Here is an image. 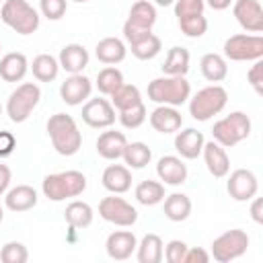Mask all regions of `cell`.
<instances>
[{
	"mask_svg": "<svg viewBox=\"0 0 263 263\" xmlns=\"http://www.w3.org/2000/svg\"><path fill=\"white\" fill-rule=\"evenodd\" d=\"M47 134L51 140V146L62 156H74L82 146V134L68 113H53L47 119Z\"/></svg>",
	"mask_w": 263,
	"mask_h": 263,
	"instance_id": "6da1fadb",
	"label": "cell"
},
{
	"mask_svg": "<svg viewBox=\"0 0 263 263\" xmlns=\"http://www.w3.org/2000/svg\"><path fill=\"white\" fill-rule=\"evenodd\" d=\"M191 97V84L185 76H162L148 84V99L156 105L179 107Z\"/></svg>",
	"mask_w": 263,
	"mask_h": 263,
	"instance_id": "7a4b0ae2",
	"label": "cell"
},
{
	"mask_svg": "<svg viewBox=\"0 0 263 263\" xmlns=\"http://www.w3.org/2000/svg\"><path fill=\"white\" fill-rule=\"evenodd\" d=\"M84 189H86V177L80 171L51 173L41 183L43 195L51 201H64L70 197H78Z\"/></svg>",
	"mask_w": 263,
	"mask_h": 263,
	"instance_id": "3957f363",
	"label": "cell"
},
{
	"mask_svg": "<svg viewBox=\"0 0 263 263\" xmlns=\"http://www.w3.org/2000/svg\"><path fill=\"white\" fill-rule=\"evenodd\" d=\"M0 18L18 35H31L39 29V12L27 0H4Z\"/></svg>",
	"mask_w": 263,
	"mask_h": 263,
	"instance_id": "277c9868",
	"label": "cell"
},
{
	"mask_svg": "<svg viewBox=\"0 0 263 263\" xmlns=\"http://www.w3.org/2000/svg\"><path fill=\"white\" fill-rule=\"evenodd\" d=\"M228 103V92L220 84H210L189 97V115L195 121H208L218 115Z\"/></svg>",
	"mask_w": 263,
	"mask_h": 263,
	"instance_id": "5b68a950",
	"label": "cell"
},
{
	"mask_svg": "<svg viewBox=\"0 0 263 263\" xmlns=\"http://www.w3.org/2000/svg\"><path fill=\"white\" fill-rule=\"evenodd\" d=\"M214 142L224 148H232L251 136V119L242 111H232L230 115L218 119L212 127Z\"/></svg>",
	"mask_w": 263,
	"mask_h": 263,
	"instance_id": "8992f818",
	"label": "cell"
},
{
	"mask_svg": "<svg viewBox=\"0 0 263 263\" xmlns=\"http://www.w3.org/2000/svg\"><path fill=\"white\" fill-rule=\"evenodd\" d=\"M41 101V88L35 82H23L18 84L6 103V115L12 123H23L29 119V115L33 113V109L39 105Z\"/></svg>",
	"mask_w": 263,
	"mask_h": 263,
	"instance_id": "52a82bcc",
	"label": "cell"
},
{
	"mask_svg": "<svg viewBox=\"0 0 263 263\" xmlns=\"http://www.w3.org/2000/svg\"><path fill=\"white\" fill-rule=\"evenodd\" d=\"M156 8L148 0H138L129 8V16L123 23V39L127 43H134L136 39L152 33V27L156 23Z\"/></svg>",
	"mask_w": 263,
	"mask_h": 263,
	"instance_id": "ba28073f",
	"label": "cell"
},
{
	"mask_svg": "<svg viewBox=\"0 0 263 263\" xmlns=\"http://www.w3.org/2000/svg\"><path fill=\"white\" fill-rule=\"evenodd\" d=\"M224 58L232 62H255L263 58V37L259 33L230 35L224 41Z\"/></svg>",
	"mask_w": 263,
	"mask_h": 263,
	"instance_id": "9c48e42d",
	"label": "cell"
},
{
	"mask_svg": "<svg viewBox=\"0 0 263 263\" xmlns=\"http://www.w3.org/2000/svg\"><path fill=\"white\" fill-rule=\"evenodd\" d=\"M247 249H249V234L240 228H232L222 232L218 238H214L210 257H214L218 263H230L242 257Z\"/></svg>",
	"mask_w": 263,
	"mask_h": 263,
	"instance_id": "30bf717a",
	"label": "cell"
},
{
	"mask_svg": "<svg viewBox=\"0 0 263 263\" xmlns=\"http://www.w3.org/2000/svg\"><path fill=\"white\" fill-rule=\"evenodd\" d=\"M99 216L105 222H111V224L121 226V228L134 226L138 222V210L132 203H127L123 197H117V193L101 199V203H99Z\"/></svg>",
	"mask_w": 263,
	"mask_h": 263,
	"instance_id": "8fae6325",
	"label": "cell"
},
{
	"mask_svg": "<svg viewBox=\"0 0 263 263\" xmlns=\"http://www.w3.org/2000/svg\"><path fill=\"white\" fill-rule=\"evenodd\" d=\"M82 121L95 129L111 127L115 123V109L107 99H88L82 105Z\"/></svg>",
	"mask_w": 263,
	"mask_h": 263,
	"instance_id": "7c38bea8",
	"label": "cell"
},
{
	"mask_svg": "<svg viewBox=\"0 0 263 263\" xmlns=\"http://www.w3.org/2000/svg\"><path fill=\"white\" fill-rule=\"evenodd\" d=\"M226 191L234 201H249L259 191V181L253 171L249 168H236L230 173L226 181Z\"/></svg>",
	"mask_w": 263,
	"mask_h": 263,
	"instance_id": "4fadbf2b",
	"label": "cell"
},
{
	"mask_svg": "<svg viewBox=\"0 0 263 263\" xmlns=\"http://www.w3.org/2000/svg\"><path fill=\"white\" fill-rule=\"evenodd\" d=\"M232 14L245 31H249V33H261L263 31L261 0H234L232 2Z\"/></svg>",
	"mask_w": 263,
	"mask_h": 263,
	"instance_id": "5bb4252c",
	"label": "cell"
},
{
	"mask_svg": "<svg viewBox=\"0 0 263 263\" xmlns=\"http://www.w3.org/2000/svg\"><path fill=\"white\" fill-rule=\"evenodd\" d=\"M92 92V82L84 74H70L62 84H60V97L66 105L76 107L88 101Z\"/></svg>",
	"mask_w": 263,
	"mask_h": 263,
	"instance_id": "9a60e30c",
	"label": "cell"
},
{
	"mask_svg": "<svg viewBox=\"0 0 263 263\" xmlns=\"http://www.w3.org/2000/svg\"><path fill=\"white\" fill-rule=\"evenodd\" d=\"M136 247H138V238H136V234L129 232V230H115V232H111V234L107 236V240H105V251H107V255H109L111 259H115V261H125V259H129V257L134 255Z\"/></svg>",
	"mask_w": 263,
	"mask_h": 263,
	"instance_id": "2e32d148",
	"label": "cell"
},
{
	"mask_svg": "<svg viewBox=\"0 0 263 263\" xmlns=\"http://www.w3.org/2000/svg\"><path fill=\"white\" fill-rule=\"evenodd\" d=\"M156 175L164 185H183L187 181V164L179 156H162L156 162Z\"/></svg>",
	"mask_w": 263,
	"mask_h": 263,
	"instance_id": "e0dca14e",
	"label": "cell"
},
{
	"mask_svg": "<svg viewBox=\"0 0 263 263\" xmlns=\"http://www.w3.org/2000/svg\"><path fill=\"white\" fill-rule=\"evenodd\" d=\"M150 125L158 132V134H175L181 129L183 125V115L177 107L171 105H158L152 113H150Z\"/></svg>",
	"mask_w": 263,
	"mask_h": 263,
	"instance_id": "ac0fdd59",
	"label": "cell"
},
{
	"mask_svg": "<svg viewBox=\"0 0 263 263\" xmlns=\"http://www.w3.org/2000/svg\"><path fill=\"white\" fill-rule=\"evenodd\" d=\"M201 154H203V160H205V166L210 171L212 177L216 179H222L228 175L230 171V158L224 150V146H220L218 142H205L203 148H201Z\"/></svg>",
	"mask_w": 263,
	"mask_h": 263,
	"instance_id": "d6986e66",
	"label": "cell"
},
{
	"mask_svg": "<svg viewBox=\"0 0 263 263\" xmlns=\"http://www.w3.org/2000/svg\"><path fill=\"white\" fill-rule=\"evenodd\" d=\"M203 144H205L203 134L195 127H187L183 132H177L175 136V150L181 154V158H187V160L197 158L201 154Z\"/></svg>",
	"mask_w": 263,
	"mask_h": 263,
	"instance_id": "ffe728a7",
	"label": "cell"
},
{
	"mask_svg": "<svg viewBox=\"0 0 263 263\" xmlns=\"http://www.w3.org/2000/svg\"><path fill=\"white\" fill-rule=\"evenodd\" d=\"M58 62L68 74H82V70L88 66V51L80 43H68L62 47Z\"/></svg>",
	"mask_w": 263,
	"mask_h": 263,
	"instance_id": "44dd1931",
	"label": "cell"
},
{
	"mask_svg": "<svg viewBox=\"0 0 263 263\" xmlns=\"http://www.w3.org/2000/svg\"><path fill=\"white\" fill-rule=\"evenodd\" d=\"M125 144H127V140H125L123 132L107 129L97 138V152L105 160H117V158H121Z\"/></svg>",
	"mask_w": 263,
	"mask_h": 263,
	"instance_id": "7402d4cb",
	"label": "cell"
},
{
	"mask_svg": "<svg viewBox=\"0 0 263 263\" xmlns=\"http://www.w3.org/2000/svg\"><path fill=\"white\" fill-rule=\"evenodd\" d=\"M27 72H29V62L25 53L10 51L0 58V78L4 82H21Z\"/></svg>",
	"mask_w": 263,
	"mask_h": 263,
	"instance_id": "603a6c76",
	"label": "cell"
},
{
	"mask_svg": "<svg viewBox=\"0 0 263 263\" xmlns=\"http://www.w3.org/2000/svg\"><path fill=\"white\" fill-rule=\"evenodd\" d=\"M103 187L109 191V193H125L129 191L132 187V171L123 164H109L105 171H103Z\"/></svg>",
	"mask_w": 263,
	"mask_h": 263,
	"instance_id": "cb8c5ba5",
	"label": "cell"
},
{
	"mask_svg": "<svg viewBox=\"0 0 263 263\" xmlns=\"http://www.w3.org/2000/svg\"><path fill=\"white\" fill-rule=\"evenodd\" d=\"M37 203V191L31 185H16L4 193V205L10 212H27L35 208Z\"/></svg>",
	"mask_w": 263,
	"mask_h": 263,
	"instance_id": "d4e9b609",
	"label": "cell"
},
{
	"mask_svg": "<svg viewBox=\"0 0 263 263\" xmlns=\"http://www.w3.org/2000/svg\"><path fill=\"white\" fill-rule=\"evenodd\" d=\"M125 53H127V47H125V43L119 37H105L95 47L97 60L103 62V64H107V66H113V64L123 62L125 60Z\"/></svg>",
	"mask_w": 263,
	"mask_h": 263,
	"instance_id": "484cf974",
	"label": "cell"
},
{
	"mask_svg": "<svg viewBox=\"0 0 263 263\" xmlns=\"http://www.w3.org/2000/svg\"><path fill=\"white\" fill-rule=\"evenodd\" d=\"M199 68H201V74L208 82H222L226 76H228V64H226V58L220 55V53H205L199 62Z\"/></svg>",
	"mask_w": 263,
	"mask_h": 263,
	"instance_id": "4316f807",
	"label": "cell"
},
{
	"mask_svg": "<svg viewBox=\"0 0 263 263\" xmlns=\"http://www.w3.org/2000/svg\"><path fill=\"white\" fill-rule=\"evenodd\" d=\"M164 216L171 220V222H183L189 218L191 214V199L185 195V193H171V195H164Z\"/></svg>",
	"mask_w": 263,
	"mask_h": 263,
	"instance_id": "83f0119b",
	"label": "cell"
},
{
	"mask_svg": "<svg viewBox=\"0 0 263 263\" xmlns=\"http://www.w3.org/2000/svg\"><path fill=\"white\" fill-rule=\"evenodd\" d=\"M162 251H164L162 238L158 234H152V232L146 234L136 247V255H138L140 263H160L162 261Z\"/></svg>",
	"mask_w": 263,
	"mask_h": 263,
	"instance_id": "f1b7e54d",
	"label": "cell"
},
{
	"mask_svg": "<svg viewBox=\"0 0 263 263\" xmlns=\"http://www.w3.org/2000/svg\"><path fill=\"white\" fill-rule=\"evenodd\" d=\"M92 216H95L92 208L86 201H78V199L76 201H70L66 205V212H64V218H66V222L70 224L72 230L90 226L92 224Z\"/></svg>",
	"mask_w": 263,
	"mask_h": 263,
	"instance_id": "f546056e",
	"label": "cell"
},
{
	"mask_svg": "<svg viewBox=\"0 0 263 263\" xmlns=\"http://www.w3.org/2000/svg\"><path fill=\"white\" fill-rule=\"evenodd\" d=\"M162 72L164 76H185L189 72V51L179 45L171 47L162 64Z\"/></svg>",
	"mask_w": 263,
	"mask_h": 263,
	"instance_id": "4dcf8cb0",
	"label": "cell"
},
{
	"mask_svg": "<svg viewBox=\"0 0 263 263\" xmlns=\"http://www.w3.org/2000/svg\"><path fill=\"white\" fill-rule=\"evenodd\" d=\"M31 72L39 82H51L58 78L60 72V62L58 58H53L51 53H39L37 58H33L31 64Z\"/></svg>",
	"mask_w": 263,
	"mask_h": 263,
	"instance_id": "1f68e13d",
	"label": "cell"
},
{
	"mask_svg": "<svg viewBox=\"0 0 263 263\" xmlns=\"http://www.w3.org/2000/svg\"><path fill=\"white\" fill-rule=\"evenodd\" d=\"M109 97H111L113 109H117V111H125V109L138 107V105L142 103V92H140V88L134 86V84H125V82H123L119 88H115Z\"/></svg>",
	"mask_w": 263,
	"mask_h": 263,
	"instance_id": "d6a6232c",
	"label": "cell"
},
{
	"mask_svg": "<svg viewBox=\"0 0 263 263\" xmlns=\"http://www.w3.org/2000/svg\"><path fill=\"white\" fill-rule=\"evenodd\" d=\"M121 158L125 160L127 168H144L152 160V150L144 142H127Z\"/></svg>",
	"mask_w": 263,
	"mask_h": 263,
	"instance_id": "836d02e7",
	"label": "cell"
},
{
	"mask_svg": "<svg viewBox=\"0 0 263 263\" xmlns=\"http://www.w3.org/2000/svg\"><path fill=\"white\" fill-rule=\"evenodd\" d=\"M134 195H136L138 203H142V205H156L164 199V183L146 179V181L138 183Z\"/></svg>",
	"mask_w": 263,
	"mask_h": 263,
	"instance_id": "e575fe53",
	"label": "cell"
},
{
	"mask_svg": "<svg viewBox=\"0 0 263 263\" xmlns=\"http://www.w3.org/2000/svg\"><path fill=\"white\" fill-rule=\"evenodd\" d=\"M129 49H132V53H134L138 60H144V62H146V60H152V58H156V55L160 53L162 41H160L158 35L148 33V35L136 39L134 43H129Z\"/></svg>",
	"mask_w": 263,
	"mask_h": 263,
	"instance_id": "d590c367",
	"label": "cell"
},
{
	"mask_svg": "<svg viewBox=\"0 0 263 263\" xmlns=\"http://www.w3.org/2000/svg\"><path fill=\"white\" fill-rule=\"evenodd\" d=\"M123 84V74L121 70H117L115 66H107L97 74V88L101 95H111L115 88H119Z\"/></svg>",
	"mask_w": 263,
	"mask_h": 263,
	"instance_id": "8d00e7d4",
	"label": "cell"
},
{
	"mask_svg": "<svg viewBox=\"0 0 263 263\" xmlns=\"http://www.w3.org/2000/svg\"><path fill=\"white\" fill-rule=\"evenodd\" d=\"M179 29L187 37H201L208 31V18L203 14H189L179 18Z\"/></svg>",
	"mask_w": 263,
	"mask_h": 263,
	"instance_id": "74e56055",
	"label": "cell"
},
{
	"mask_svg": "<svg viewBox=\"0 0 263 263\" xmlns=\"http://www.w3.org/2000/svg\"><path fill=\"white\" fill-rule=\"evenodd\" d=\"M29 259V251L23 242L10 240L0 249V261L2 263H25Z\"/></svg>",
	"mask_w": 263,
	"mask_h": 263,
	"instance_id": "f35d334b",
	"label": "cell"
},
{
	"mask_svg": "<svg viewBox=\"0 0 263 263\" xmlns=\"http://www.w3.org/2000/svg\"><path fill=\"white\" fill-rule=\"evenodd\" d=\"M146 107H144V103H140L138 107H132V109H125V111H119V123L123 125V127H127V129H136V127H140L144 121H146Z\"/></svg>",
	"mask_w": 263,
	"mask_h": 263,
	"instance_id": "ab89813d",
	"label": "cell"
},
{
	"mask_svg": "<svg viewBox=\"0 0 263 263\" xmlns=\"http://www.w3.org/2000/svg\"><path fill=\"white\" fill-rule=\"evenodd\" d=\"M68 0H39V10L47 21H60L66 14Z\"/></svg>",
	"mask_w": 263,
	"mask_h": 263,
	"instance_id": "60d3db41",
	"label": "cell"
},
{
	"mask_svg": "<svg viewBox=\"0 0 263 263\" xmlns=\"http://www.w3.org/2000/svg\"><path fill=\"white\" fill-rule=\"evenodd\" d=\"M205 0H175V16H189V14H203Z\"/></svg>",
	"mask_w": 263,
	"mask_h": 263,
	"instance_id": "b9f144b4",
	"label": "cell"
},
{
	"mask_svg": "<svg viewBox=\"0 0 263 263\" xmlns=\"http://www.w3.org/2000/svg\"><path fill=\"white\" fill-rule=\"evenodd\" d=\"M185 251H187V245H185L183 240H171V242L164 247L162 257H164L168 263H183Z\"/></svg>",
	"mask_w": 263,
	"mask_h": 263,
	"instance_id": "7bdbcfd3",
	"label": "cell"
},
{
	"mask_svg": "<svg viewBox=\"0 0 263 263\" xmlns=\"http://www.w3.org/2000/svg\"><path fill=\"white\" fill-rule=\"evenodd\" d=\"M261 72H263V62L261 60H255V64L247 72V80L255 88L257 95H263V78H261Z\"/></svg>",
	"mask_w": 263,
	"mask_h": 263,
	"instance_id": "ee69618b",
	"label": "cell"
},
{
	"mask_svg": "<svg viewBox=\"0 0 263 263\" xmlns=\"http://www.w3.org/2000/svg\"><path fill=\"white\" fill-rule=\"evenodd\" d=\"M14 148H16V138L12 136V132L2 129L0 132V158L10 156L14 152Z\"/></svg>",
	"mask_w": 263,
	"mask_h": 263,
	"instance_id": "f6af8a7d",
	"label": "cell"
},
{
	"mask_svg": "<svg viewBox=\"0 0 263 263\" xmlns=\"http://www.w3.org/2000/svg\"><path fill=\"white\" fill-rule=\"evenodd\" d=\"M210 261V253L203 251L201 247H187L183 263H208Z\"/></svg>",
	"mask_w": 263,
	"mask_h": 263,
	"instance_id": "bcb514c9",
	"label": "cell"
},
{
	"mask_svg": "<svg viewBox=\"0 0 263 263\" xmlns=\"http://www.w3.org/2000/svg\"><path fill=\"white\" fill-rule=\"evenodd\" d=\"M10 181H12V173L8 168V164L0 162V195H4L10 187Z\"/></svg>",
	"mask_w": 263,
	"mask_h": 263,
	"instance_id": "7dc6e473",
	"label": "cell"
},
{
	"mask_svg": "<svg viewBox=\"0 0 263 263\" xmlns=\"http://www.w3.org/2000/svg\"><path fill=\"white\" fill-rule=\"evenodd\" d=\"M263 201L261 197H253V203H251V218L257 222V224H263Z\"/></svg>",
	"mask_w": 263,
	"mask_h": 263,
	"instance_id": "c3c4849f",
	"label": "cell"
},
{
	"mask_svg": "<svg viewBox=\"0 0 263 263\" xmlns=\"http://www.w3.org/2000/svg\"><path fill=\"white\" fill-rule=\"evenodd\" d=\"M232 2H234V0H205V4H208L210 8H214V10H226Z\"/></svg>",
	"mask_w": 263,
	"mask_h": 263,
	"instance_id": "681fc988",
	"label": "cell"
},
{
	"mask_svg": "<svg viewBox=\"0 0 263 263\" xmlns=\"http://www.w3.org/2000/svg\"><path fill=\"white\" fill-rule=\"evenodd\" d=\"M156 4H160V6H168V4H173L175 0H154Z\"/></svg>",
	"mask_w": 263,
	"mask_h": 263,
	"instance_id": "f907efd6",
	"label": "cell"
},
{
	"mask_svg": "<svg viewBox=\"0 0 263 263\" xmlns=\"http://www.w3.org/2000/svg\"><path fill=\"white\" fill-rule=\"evenodd\" d=\"M2 220H4V210H2V205H0V224H2Z\"/></svg>",
	"mask_w": 263,
	"mask_h": 263,
	"instance_id": "816d5d0a",
	"label": "cell"
},
{
	"mask_svg": "<svg viewBox=\"0 0 263 263\" xmlns=\"http://www.w3.org/2000/svg\"><path fill=\"white\" fill-rule=\"evenodd\" d=\"M72 2H78V4H82V2H88V0H72Z\"/></svg>",
	"mask_w": 263,
	"mask_h": 263,
	"instance_id": "f5cc1de1",
	"label": "cell"
},
{
	"mask_svg": "<svg viewBox=\"0 0 263 263\" xmlns=\"http://www.w3.org/2000/svg\"><path fill=\"white\" fill-rule=\"evenodd\" d=\"M0 115H2V105H0Z\"/></svg>",
	"mask_w": 263,
	"mask_h": 263,
	"instance_id": "db71d44e",
	"label": "cell"
},
{
	"mask_svg": "<svg viewBox=\"0 0 263 263\" xmlns=\"http://www.w3.org/2000/svg\"><path fill=\"white\" fill-rule=\"evenodd\" d=\"M0 51H2V45H0Z\"/></svg>",
	"mask_w": 263,
	"mask_h": 263,
	"instance_id": "11a10c76",
	"label": "cell"
}]
</instances>
